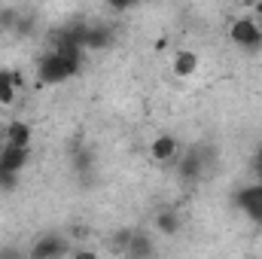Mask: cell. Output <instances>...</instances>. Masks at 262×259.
<instances>
[{"mask_svg": "<svg viewBox=\"0 0 262 259\" xmlns=\"http://www.w3.org/2000/svg\"><path fill=\"white\" fill-rule=\"evenodd\" d=\"M79 73V61H73V58H67L61 52H46L40 61H37V76H40V82H46V85H58V82H64L70 76H76Z\"/></svg>", "mask_w": 262, "mask_h": 259, "instance_id": "1", "label": "cell"}, {"mask_svg": "<svg viewBox=\"0 0 262 259\" xmlns=\"http://www.w3.org/2000/svg\"><path fill=\"white\" fill-rule=\"evenodd\" d=\"M229 40H232L238 49H244V52L262 49V31L253 18H235L232 28H229Z\"/></svg>", "mask_w": 262, "mask_h": 259, "instance_id": "2", "label": "cell"}, {"mask_svg": "<svg viewBox=\"0 0 262 259\" xmlns=\"http://www.w3.org/2000/svg\"><path fill=\"white\" fill-rule=\"evenodd\" d=\"M207 156H210V149H189L183 159H180V168H177V174H180V180H186V183H195L198 177L204 174V168H207Z\"/></svg>", "mask_w": 262, "mask_h": 259, "instance_id": "3", "label": "cell"}, {"mask_svg": "<svg viewBox=\"0 0 262 259\" xmlns=\"http://www.w3.org/2000/svg\"><path fill=\"white\" fill-rule=\"evenodd\" d=\"M67 253H70V244L61 235H43L31 250L34 259H58V256H67Z\"/></svg>", "mask_w": 262, "mask_h": 259, "instance_id": "4", "label": "cell"}, {"mask_svg": "<svg viewBox=\"0 0 262 259\" xmlns=\"http://www.w3.org/2000/svg\"><path fill=\"white\" fill-rule=\"evenodd\" d=\"M28 159H31V146H12V143H6L0 149V168L3 171H15L18 174L28 165Z\"/></svg>", "mask_w": 262, "mask_h": 259, "instance_id": "5", "label": "cell"}, {"mask_svg": "<svg viewBox=\"0 0 262 259\" xmlns=\"http://www.w3.org/2000/svg\"><path fill=\"white\" fill-rule=\"evenodd\" d=\"M232 201H235V207L238 210H244V213H250V210H256L262 207V183H250V186H241L238 192L232 195Z\"/></svg>", "mask_w": 262, "mask_h": 259, "instance_id": "6", "label": "cell"}, {"mask_svg": "<svg viewBox=\"0 0 262 259\" xmlns=\"http://www.w3.org/2000/svg\"><path fill=\"white\" fill-rule=\"evenodd\" d=\"M122 253L131 259H146V256L156 253V244H152V238L146 232H131V238H128V244H125Z\"/></svg>", "mask_w": 262, "mask_h": 259, "instance_id": "7", "label": "cell"}, {"mask_svg": "<svg viewBox=\"0 0 262 259\" xmlns=\"http://www.w3.org/2000/svg\"><path fill=\"white\" fill-rule=\"evenodd\" d=\"M149 153H152V159H156V162H171V159H177L180 143H177V137H174V134H159V137L152 140Z\"/></svg>", "mask_w": 262, "mask_h": 259, "instance_id": "8", "label": "cell"}, {"mask_svg": "<svg viewBox=\"0 0 262 259\" xmlns=\"http://www.w3.org/2000/svg\"><path fill=\"white\" fill-rule=\"evenodd\" d=\"M18 82H21L18 73L0 67V104H3V107H9V104L15 101V89H18Z\"/></svg>", "mask_w": 262, "mask_h": 259, "instance_id": "9", "label": "cell"}, {"mask_svg": "<svg viewBox=\"0 0 262 259\" xmlns=\"http://www.w3.org/2000/svg\"><path fill=\"white\" fill-rule=\"evenodd\" d=\"M180 226H183V220H180V213H177V210L165 207V210H159V213H156V229H159L162 235H177V232H180Z\"/></svg>", "mask_w": 262, "mask_h": 259, "instance_id": "10", "label": "cell"}, {"mask_svg": "<svg viewBox=\"0 0 262 259\" xmlns=\"http://www.w3.org/2000/svg\"><path fill=\"white\" fill-rule=\"evenodd\" d=\"M3 137H6V143H12V146H31V125L28 122H9L6 131H3Z\"/></svg>", "mask_w": 262, "mask_h": 259, "instance_id": "11", "label": "cell"}, {"mask_svg": "<svg viewBox=\"0 0 262 259\" xmlns=\"http://www.w3.org/2000/svg\"><path fill=\"white\" fill-rule=\"evenodd\" d=\"M113 43V31L98 25V28H89L85 31V49H107Z\"/></svg>", "mask_w": 262, "mask_h": 259, "instance_id": "12", "label": "cell"}, {"mask_svg": "<svg viewBox=\"0 0 262 259\" xmlns=\"http://www.w3.org/2000/svg\"><path fill=\"white\" fill-rule=\"evenodd\" d=\"M195 70H198V55L192 49H180L174 55V73L177 76H192Z\"/></svg>", "mask_w": 262, "mask_h": 259, "instance_id": "13", "label": "cell"}, {"mask_svg": "<svg viewBox=\"0 0 262 259\" xmlns=\"http://www.w3.org/2000/svg\"><path fill=\"white\" fill-rule=\"evenodd\" d=\"M250 168H253V177L262 183V143L256 146V153H253V159H250Z\"/></svg>", "mask_w": 262, "mask_h": 259, "instance_id": "14", "label": "cell"}, {"mask_svg": "<svg viewBox=\"0 0 262 259\" xmlns=\"http://www.w3.org/2000/svg\"><path fill=\"white\" fill-rule=\"evenodd\" d=\"M73 165H76V171H89V168H92V153H89V149L76 153V162H73Z\"/></svg>", "mask_w": 262, "mask_h": 259, "instance_id": "15", "label": "cell"}, {"mask_svg": "<svg viewBox=\"0 0 262 259\" xmlns=\"http://www.w3.org/2000/svg\"><path fill=\"white\" fill-rule=\"evenodd\" d=\"M15 171H3L0 168V189H15Z\"/></svg>", "mask_w": 262, "mask_h": 259, "instance_id": "16", "label": "cell"}, {"mask_svg": "<svg viewBox=\"0 0 262 259\" xmlns=\"http://www.w3.org/2000/svg\"><path fill=\"white\" fill-rule=\"evenodd\" d=\"M137 0H107V6L110 9H116V12H125V9H131Z\"/></svg>", "mask_w": 262, "mask_h": 259, "instance_id": "17", "label": "cell"}, {"mask_svg": "<svg viewBox=\"0 0 262 259\" xmlns=\"http://www.w3.org/2000/svg\"><path fill=\"white\" fill-rule=\"evenodd\" d=\"M256 15L262 18V0H256Z\"/></svg>", "mask_w": 262, "mask_h": 259, "instance_id": "18", "label": "cell"}]
</instances>
